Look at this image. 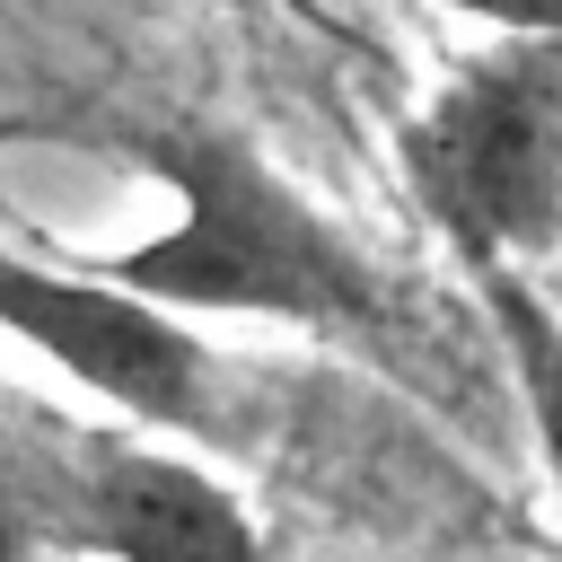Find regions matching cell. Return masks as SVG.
I'll list each match as a JSON object with an SVG mask.
<instances>
[{"mask_svg":"<svg viewBox=\"0 0 562 562\" xmlns=\"http://www.w3.org/2000/svg\"><path fill=\"white\" fill-rule=\"evenodd\" d=\"M132 167L158 184V228L88 246V263L193 325H281L316 342L386 351L404 334V281L386 255L325 211L255 132L220 114H158L123 132Z\"/></svg>","mask_w":562,"mask_h":562,"instance_id":"1","label":"cell"},{"mask_svg":"<svg viewBox=\"0 0 562 562\" xmlns=\"http://www.w3.org/2000/svg\"><path fill=\"white\" fill-rule=\"evenodd\" d=\"M395 167L448 263L536 272L562 246V35H492L395 123Z\"/></svg>","mask_w":562,"mask_h":562,"instance_id":"2","label":"cell"},{"mask_svg":"<svg viewBox=\"0 0 562 562\" xmlns=\"http://www.w3.org/2000/svg\"><path fill=\"white\" fill-rule=\"evenodd\" d=\"M18 430L44 562H281L211 448L35 395H18Z\"/></svg>","mask_w":562,"mask_h":562,"instance_id":"3","label":"cell"},{"mask_svg":"<svg viewBox=\"0 0 562 562\" xmlns=\"http://www.w3.org/2000/svg\"><path fill=\"white\" fill-rule=\"evenodd\" d=\"M0 334L35 351L70 395L97 413L176 430L193 448H237V378L211 351V334L123 281H105L88 255H35L0 237Z\"/></svg>","mask_w":562,"mask_h":562,"instance_id":"4","label":"cell"},{"mask_svg":"<svg viewBox=\"0 0 562 562\" xmlns=\"http://www.w3.org/2000/svg\"><path fill=\"white\" fill-rule=\"evenodd\" d=\"M474 299H483L492 351L509 369V395L527 413V439H536V465H544V492H553V518H562V307L518 263L474 272Z\"/></svg>","mask_w":562,"mask_h":562,"instance_id":"5","label":"cell"},{"mask_svg":"<svg viewBox=\"0 0 562 562\" xmlns=\"http://www.w3.org/2000/svg\"><path fill=\"white\" fill-rule=\"evenodd\" d=\"M0 562H44L35 509H26V430H18V386H0Z\"/></svg>","mask_w":562,"mask_h":562,"instance_id":"6","label":"cell"},{"mask_svg":"<svg viewBox=\"0 0 562 562\" xmlns=\"http://www.w3.org/2000/svg\"><path fill=\"white\" fill-rule=\"evenodd\" d=\"M439 9H457L492 35H562V0H439Z\"/></svg>","mask_w":562,"mask_h":562,"instance_id":"7","label":"cell"}]
</instances>
